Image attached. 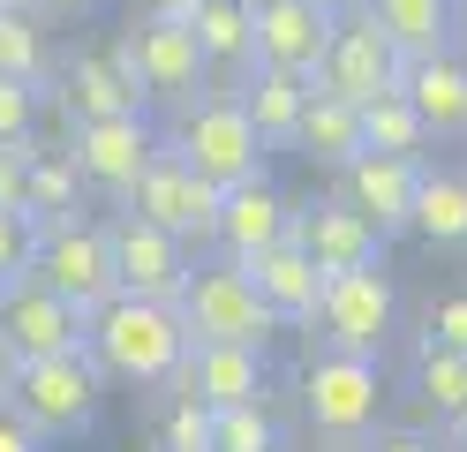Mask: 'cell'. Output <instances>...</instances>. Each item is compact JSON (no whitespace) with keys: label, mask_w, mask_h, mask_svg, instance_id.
<instances>
[{"label":"cell","mask_w":467,"mask_h":452,"mask_svg":"<svg viewBox=\"0 0 467 452\" xmlns=\"http://www.w3.org/2000/svg\"><path fill=\"white\" fill-rule=\"evenodd\" d=\"M83 347L113 384H166L173 362H182L189 331L173 301H143V294H106L91 317H83Z\"/></svg>","instance_id":"obj_1"},{"label":"cell","mask_w":467,"mask_h":452,"mask_svg":"<svg viewBox=\"0 0 467 452\" xmlns=\"http://www.w3.org/2000/svg\"><path fill=\"white\" fill-rule=\"evenodd\" d=\"M99 400H106V370L91 362V347H61V354L16 362V377H8V407L31 422L46 445L83 437L99 422Z\"/></svg>","instance_id":"obj_2"},{"label":"cell","mask_w":467,"mask_h":452,"mask_svg":"<svg viewBox=\"0 0 467 452\" xmlns=\"http://www.w3.org/2000/svg\"><path fill=\"white\" fill-rule=\"evenodd\" d=\"M173 310H182V331L189 340H234V347H272L279 317L265 310V294L249 287V271L219 257V264H189L182 294H173Z\"/></svg>","instance_id":"obj_3"},{"label":"cell","mask_w":467,"mask_h":452,"mask_svg":"<svg viewBox=\"0 0 467 452\" xmlns=\"http://www.w3.org/2000/svg\"><path fill=\"white\" fill-rule=\"evenodd\" d=\"M302 407L332 445H362L377 430V415H385V370L369 354H332L325 347L302 370Z\"/></svg>","instance_id":"obj_4"},{"label":"cell","mask_w":467,"mask_h":452,"mask_svg":"<svg viewBox=\"0 0 467 452\" xmlns=\"http://www.w3.org/2000/svg\"><path fill=\"white\" fill-rule=\"evenodd\" d=\"M173 151H182L212 189L265 173V143H256V129H249V113H242L234 90H203L196 106H182V121H173Z\"/></svg>","instance_id":"obj_5"},{"label":"cell","mask_w":467,"mask_h":452,"mask_svg":"<svg viewBox=\"0 0 467 452\" xmlns=\"http://www.w3.org/2000/svg\"><path fill=\"white\" fill-rule=\"evenodd\" d=\"M392 310H400L392 279L377 264H355V271H325V294H317L309 324L332 354H369L377 362L385 340H392Z\"/></svg>","instance_id":"obj_6"},{"label":"cell","mask_w":467,"mask_h":452,"mask_svg":"<svg viewBox=\"0 0 467 452\" xmlns=\"http://www.w3.org/2000/svg\"><path fill=\"white\" fill-rule=\"evenodd\" d=\"M121 211H136V219L166 226L173 241H212V219H219V189L203 181L173 143H159L151 159L136 166V181L121 189Z\"/></svg>","instance_id":"obj_7"},{"label":"cell","mask_w":467,"mask_h":452,"mask_svg":"<svg viewBox=\"0 0 467 452\" xmlns=\"http://www.w3.org/2000/svg\"><path fill=\"white\" fill-rule=\"evenodd\" d=\"M400 46L377 30L362 8H339L332 16V38H325V60H317V90H332V99L347 106H369V99H385V90H400Z\"/></svg>","instance_id":"obj_8"},{"label":"cell","mask_w":467,"mask_h":452,"mask_svg":"<svg viewBox=\"0 0 467 452\" xmlns=\"http://www.w3.org/2000/svg\"><path fill=\"white\" fill-rule=\"evenodd\" d=\"M129 38V68H136V90L151 106H196L203 90H212V76H203V53H196V30L189 16H143L136 30H121Z\"/></svg>","instance_id":"obj_9"},{"label":"cell","mask_w":467,"mask_h":452,"mask_svg":"<svg viewBox=\"0 0 467 452\" xmlns=\"http://www.w3.org/2000/svg\"><path fill=\"white\" fill-rule=\"evenodd\" d=\"M83 347V310L61 301L31 264L0 279V354L8 362H38V354H61Z\"/></svg>","instance_id":"obj_10"},{"label":"cell","mask_w":467,"mask_h":452,"mask_svg":"<svg viewBox=\"0 0 467 452\" xmlns=\"http://www.w3.org/2000/svg\"><path fill=\"white\" fill-rule=\"evenodd\" d=\"M31 271L61 294V301H76L83 317L99 310V301L113 294V264H106V226H91L76 211V219H46L38 226V241H31Z\"/></svg>","instance_id":"obj_11"},{"label":"cell","mask_w":467,"mask_h":452,"mask_svg":"<svg viewBox=\"0 0 467 452\" xmlns=\"http://www.w3.org/2000/svg\"><path fill=\"white\" fill-rule=\"evenodd\" d=\"M106 264H113V294H143V301H173L189 279V241H173L166 226L136 219H106Z\"/></svg>","instance_id":"obj_12"},{"label":"cell","mask_w":467,"mask_h":452,"mask_svg":"<svg viewBox=\"0 0 467 452\" xmlns=\"http://www.w3.org/2000/svg\"><path fill=\"white\" fill-rule=\"evenodd\" d=\"M159 151V129L143 113H99V121H68V159L83 173V189H99L121 204V189L136 181V166Z\"/></svg>","instance_id":"obj_13"},{"label":"cell","mask_w":467,"mask_h":452,"mask_svg":"<svg viewBox=\"0 0 467 452\" xmlns=\"http://www.w3.org/2000/svg\"><path fill=\"white\" fill-rule=\"evenodd\" d=\"M415 181H422V159H392V151H355V159L339 166V204L355 211L362 226H377V241L407 234L415 219Z\"/></svg>","instance_id":"obj_14"},{"label":"cell","mask_w":467,"mask_h":452,"mask_svg":"<svg viewBox=\"0 0 467 452\" xmlns=\"http://www.w3.org/2000/svg\"><path fill=\"white\" fill-rule=\"evenodd\" d=\"M166 384L196 392L203 407H242V400H265V392H272V370H265V347H234V340H189Z\"/></svg>","instance_id":"obj_15"},{"label":"cell","mask_w":467,"mask_h":452,"mask_svg":"<svg viewBox=\"0 0 467 452\" xmlns=\"http://www.w3.org/2000/svg\"><path fill=\"white\" fill-rule=\"evenodd\" d=\"M53 99L68 106V121H99V113H143V90H136V68H129V38H106V46H83L68 68H61V90Z\"/></svg>","instance_id":"obj_16"},{"label":"cell","mask_w":467,"mask_h":452,"mask_svg":"<svg viewBox=\"0 0 467 452\" xmlns=\"http://www.w3.org/2000/svg\"><path fill=\"white\" fill-rule=\"evenodd\" d=\"M286 241H295V249H309L317 271H355V264H377V249H385V241H377V226H362L339 196L295 204V211H286Z\"/></svg>","instance_id":"obj_17"},{"label":"cell","mask_w":467,"mask_h":452,"mask_svg":"<svg viewBox=\"0 0 467 452\" xmlns=\"http://www.w3.org/2000/svg\"><path fill=\"white\" fill-rule=\"evenodd\" d=\"M332 16H339V8H317V0H249L256 60H272V68H295V76H317V60H325V38H332Z\"/></svg>","instance_id":"obj_18"},{"label":"cell","mask_w":467,"mask_h":452,"mask_svg":"<svg viewBox=\"0 0 467 452\" xmlns=\"http://www.w3.org/2000/svg\"><path fill=\"white\" fill-rule=\"evenodd\" d=\"M400 99L415 106L430 136H467V53H407L400 60Z\"/></svg>","instance_id":"obj_19"},{"label":"cell","mask_w":467,"mask_h":452,"mask_svg":"<svg viewBox=\"0 0 467 452\" xmlns=\"http://www.w3.org/2000/svg\"><path fill=\"white\" fill-rule=\"evenodd\" d=\"M286 211H295V196H279L272 173H249V181H226L219 189V219H212V241L226 257H256L265 241L286 234Z\"/></svg>","instance_id":"obj_20"},{"label":"cell","mask_w":467,"mask_h":452,"mask_svg":"<svg viewBox=\"0 0 467 452\" xmlns=\"http://www.w3.org/2000/svg\"><path fill=\"white\" fill-rule=\"evenodd\" d=\"M249 271V287L265 294V310L279 317V324H309V310H317V294H325V271L309 264V249H295V241H265L256 257H234Z\"/></svg>","instance_id":"obj_21"},{"label":"cell","mask_w":467,"mask_h":452,"mask_svg":"<svg viewBox=\"0 0 467 452\" xmlns=\"http://www.w3.org/2000/svg\"><path fill=\"white\" fill-rule=\"evenodd\" d=\"M234 99H242L256 143H265V151H286V136H295V113H302V99H309V76L272 68V60H249V68L234 76Z\"/></svg>","instance_id":"obj_22"},{"label":"cell","mask_w":467,"mask_h":452,"mask_svg":"<svg viewBox=\"0 0 467 452\" xmlns=\"http://www.w3.org/2000/svg\"><path fill=\"white\" fill-rule=\"evenodd\" d=\"M196 30V53H203V76H219L234 90V76L256 60V23H249V0H196L189 8Z\"/></svg>","instance_id":"obj_23"},{"label":"cell","mask_w":467,"mask_h":452,"mask_svg":"<svg viewBox=\"0 0 467 452\" xmlns=\"http://www.w3.org/2000/svg\"><path fill=\"white\" fill-rule=\"evenodd\" d=\"M286 151H302L309 166L339 173V166L362 151V121H355V106L309 83V99H302V113H295V136H286Z\"/></svg>","instance_id":"obj_24"},{"label":"cell","mask_w":467,"mask_h":452,"mask_svg":"<svg viewBox=\"0 0 467 452\" xmlns=\"http://www.w3.org/2000/svg\"><path fill=\"white\" fill-rule=\"evenodd\" d=\"M83 211V173L68 159V143H38L23 151V219L46 226V219H76Z\"/></svg>","instance_id":"obj_25"},{"label":"cell","mask_w":467,"mask_h":452,"mask_svg":"<svg viewBox=\"0 0 467 452\" xmlns=\"http://www.w3.org/2000/svg\"><path fill=\"white\" fill-rule=\"evenodd\" d=\"M355 8L385 30L400 53H445L452 30H460V8H452V0H355Z\"/></svg>","instance_id":"obj_26"},{"label":"cell","mask_w":467,"mask_h":452,"mask_svg":"<svg viewBox=\"0 0 467 452\" xmlns=\"http://www.w3.org/2000/svg\"><path fill=\"white\" fill-rule=\"evenodd\" d=\"M415 226L430 249H467V173H452V166H422V181H415Z\"/></svg>","instance_id":"obj_27"},{"label":"cell","mask_w":467,"mask_h":452,"mask_svg":"<svg viewBox=\"0 0 467 452\" xmlns=\"http://www.w3.org/2000/svg\"><path fill=\"white\" fill-rule=\"evenodd\" d=\"M415 400L437 430H460L467 422V354L460 347H422L415 362Z\"/></svg>","instance_id":"obj_28"},{"label":"cell","mask_w":467,"mask_h":452,"mask_svg":"<svg viewBox=\"0 0 467 452\" xmlns=\"http://www.w3.org/2000/svg\"><path fill=\"white\" fill-rule=\"evenodd\" d=\"M355 121H362V151H392V159H422V151H430V129L415 121V106H407L400 90L355 106Z\"/></svg>","instance_id":"obj_29"},{"label":"cell","mask_w":467,"mask_h":452,"mask_svg":"<svg viewBox=\"0 0 467 452\" xmlns=\"http://www.w3.org/2000/svg\"><path fill=\"white\" fill-rule=\"evenodd\" d=\"M0 76H16V83H46V76H53L46 23L23 8V0H8V8H0Z\"/></svg>","instance_id":"obj_30"},{"label":"cell","mask_w":467,"mask_h":452,"mask_svg":"<svg viewBox=\"0 0 467 452\" xmlns=\"http://www.w3.org/2000/svg\"><path fill=\"white\" fill-rule=\"evenodd\" d=\"M212 452H286V437L265 400H242V407H212Z\"/></svg>","instance_id":"obj_31"},{"label":"cell","mask_w":467,"mask_h":452,"mask_svg":"<svg viewBox=\"0 0 467 452\" xmlns=\"http://www.w3.org/2000/svg\"><path fill=\"white\" fill-rule=\"evenodd\" d=\"M159 452H212V407L196 392H182V384L159 407Z\"/></svg>","instance_id":"obj_32"},{"label":"cell","mask_w":467,"mask_h":452,"mask_svg":"<svg viewBox=\"0 0 467 452\" xmlns=\"http://www.w3.org/2000/svg\"><path fill=\"white\" fill-rule=\"evenodd\" d=\"M38 90L46 83H16V76H0V143H23L38 129Z\"/></svg>","instance_id":"obj_33"},{"label":"cell","mask_w":467,"mask_h":452,"mask_svg":"<svg viewBox=\"0 0 467 452\" xmlns=\"http://www.w3.org/2000/svg\"><path fill=\"white\" fill-rule=\"evenodd\" d=\"M422 347H460L467 354V294H445L422 324Z\"/></svg>","instance_id":"obj_34"},{"label":"cell","mask_w":467,"mask_h":452,"mask_svg":"<svg viewBox=\"0 0 467 452\" xmlns=\"http://www.w3.org/2000/svg\"><path fill=\"white\" fill-rule=\"evenodd\" d=\"M31 241H38V226L23 219V211H0V279L31 264Z\"/></svg>","instance_id":"obj_35"},{"label":"cell","mask_w":467,"mask_h":452,"mask_svg":"<svg viewBox=\"0 0 467 452\" xmlns=\"http://www.w3.org/2000/svg\"><path fill=\"white\" fill-rule=\"evenodd\" d=\"M23 151H31V136L0 143V211H23Z\"/></svg>","instance_id":"obj_36"},{"label":"cell","mask_w":467,"mask_h":452,"mask_svg":"<svg viewBox=\"0 0 467 452\" xmlns=\"http://www.w3.org/2000/svg\"><path fill=\"white\" fill-rule=\"evenodd\" d=\"M0 452H46V437H38L31 422L8 407V400H0Z\"/></svg>","instance_id":"obj_37"},{"label":"cell","mask_w":467,"mask_h":452,"mask_svg":"<svg viewBox=\"0 0 467 452\" xmlns=\"http://www.w3.org/2000/svg\"><path fill=\"white\" fill-rule=\"evenodd\" d=\"M362 452H437V437L430 430H369Z\"/></svg>","instance_id":"obj_38"},{"label":"cell","mask_w":467,"mask_h":452,"mask_svg":"<svg viewBox=\"0 0 467 452\" xmlns=\"http://www.w3.org/2000/svg\"><path fill=\"white\" fill-rule=\"evenodd\" d=\"M38 8H46V16H91L99 0H38Z\"/></svg>","instance_id":"obj_39"},{"label":"cell","mask_w":467,"mask_h":452,"mask_svg":"<svg viewBox=\"0 0 467 452\" xmlns=\"http://www.w3.org/2000/svg\"><path fill=\"white\" fill-rule=\"evenodd\" d=\"M136 8H143V16H189L196 0H136Z\"/></svg>","instance_id":"obj_40"},{"label":"cell","mask_w":467,"mask_h":452,"mask_svg":"<svg viewBox=\"0 0 467 452\" xmlns=\"http://www.w3.org/2000/svg\"><path fill=\"white\" fill-rule=\"evenodd\" d=\"M8 377H16V362H8V354H0V400H8Z\"/></svg>","instance_id":"obj_41"},{"label":"cell","mask_w":467,"mask_h":452,"mask_svg":"<svg viewBox=\"0 0 467 452\" xmlns=\"http://www.w3.org/2000/svg\"><path fill=\"white\" fill-rule=\"evenodd\" d=\"M452 437H460V445H452V452H467V422H460V430H452Z\"/></svg>","instance_id":"obj_42"},{"label":"cell","mask_w":467,"mask_h":452,"mask_svg":"<svg viewBox=\"0 0 467 452\" xmlns=\"http://www.w3.org/2000/svg\"><path fill=\"white\" fill-rule=\"evenodd\" d=\"M317 8H355V0H317Z\"/></svg>","instance_id":"obj_43"},{"label":"cell","mask_w":467,"mask_h":452,"mask_svg":"<svg viewBox=\"0 0 467 452\" xmlns=\"http://www.w3.org/2000/svg\"><path fill=\"white\" fill-rule=\"evenodd\" d=\"M0 8H8V0H0Z\"/></svg>","instance_id":"obj_44"}]
</instances>
